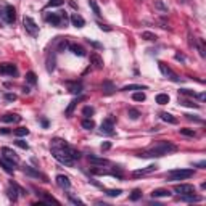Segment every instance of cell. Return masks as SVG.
Wrapping results in <instances>:
<instances>
[{
    "label": "cell",
    "mask_w": 206,
    "mask_h": 206,
    "mask_svg": "<svg viewBox=\"0 0 206 206\" xmlns=\"http://www.w3.org/2000/svg\"><path fill=\"white\" fill-rule=\"evenodd\" d=\"M174 151H177V147L174 143L166 142V140H160V142H156L153 147L148 148V150L137 153V156H140V158H161V156L174 153Z\"/></svg>",
    "instance_id": "cell-1"
},
{
    "label": "cell",
    "mask_w": 206,
    "mask_h": 206,
    "mask_svg": "<svg viewBox=\"0 0 206 206\" xmlns=\"http://www.w3.org/2000/svg\"><path fill=\"white\" fill-rule=\"evenodd\" d=\"M66 145H68L66 140L53 139V140H52V155H53V158H55L56 161L61 163V164H65V166H73V164H74V160L68 155Z\"/></svg>",
    "instance_id": "cell-2"
},
{
    "label": "cell",
    "mask_w": 206,
    "mask_h": 206,
    "mask_svg": "<svg viewBox=\"0 0 206 206\" xmlns=\"http://www.w3.org/2000/svg\"><path fill=\"white\" fill-rule=\"evenodd\" d=\"M193 176V169H174V171L168 172L169 180H184Z\"/></svg>",
    "instance_id": "cell-3"
},
{
    "label": "cell",
    "mask_w": 206,
    "mask_h": 206,
    "mask_svg": "<svg viewBox=\"0 0 206 206\" xmlns=\"http://www.w3.org/2000/svg\"><path fill=\"white\" fill-rule=\"evenodd\" d=\"M0 15H2L5 23H8V24H13L16 21V10L13 5H8V3L3 5V10L0 11Z\"/></svg>",
    "instance_id": "cell-4"
},
{
    "label": "cell",
    "mask_w": 206,
    "mask_h": 206,
    "mask_svg": "<svg viewBox=\"0 0 206 206\" xmlns=\"http://www.w3.org/2000/svg\"><path fill=\"white\" fill-rule=\"evenodd\" d=\"M23 26H24L26 32L29 35H32V37L39 35V26H37V23H35L31 16H24L23 18Z\"/></svg>",
    "instance_id": "cell-5"
},
{
    "label": "cell",
    "mask_w": 206,
    "mask_h": 206,
    "mask_svg": "<svg viewBox=\"0 0 206 206\" xmlns=\"http://www.w3.org/2000/svg\"><path fill=\"white\" fill-rule=\"evenodd\" d=\"M45 21H47L48 24L55 26V27H61L63 24L66 26V23L63 21V18L60 15V11L58 13H47V15H45Z\"/></svg>",
    "instance_id": "cell-6"
},
{
    "label": "cell",
    "mask_w": 206,
    "mask_h": 206,
    "mask_svg": "<svg viewBox=\"0 0 206 206\" xmlns=\"http://www.w3.org/2000/svg\"><path fill=\"white\" fill-rule=\"evenodd\" d=\"M158 66H160V71H161V73H163V76H166V77H169V79H171V81H174V82H180V77H179V76H177V74L174 73V71H172L171 68H169V66L166 65V63H163V61H160V63H158Z\"/></svg>",
    "instance_id": "cell-7"
},
{
    "label": "cell",
    "mask_w": 206,
    "mask_h": 206,
    "mask_svg": "<svg viewBox=\"0 0 206 206\" xmlns=\"http://www.w3.org/2000/svg\"><path fill=\"white\" fill-rule=\"evenodd\" d=\"M2 153H3V158L5 160H8L10 163H13V164H18L19 163V156L11 150V148H8V147H3L2 148Z\"/></svg>",
    "instance_id": "cell-8"
},
{
    "label": "cell",
    "mask_w": 206,
    "mask_h": 206,
    "mask_svg": "<svg viewBox=\"0 0 206 206\" xmlns=\"http://www.w3.org/2000/svg\"><path fill=\"white\" fill-rule=\"evenodd\" d=\"M0 74H5V76H16L18 74V69L13 63H3L0 65Z\"/></svg>",
    "instance_id": "cell-9"
},
{
    "label": "cell",
    "mask_w": 206,
    "mask_h": 206,
    "mask_svg": "<svg viewBox=\"0 0 206 206\" xmlns=\"http://www.w3.org/2000/svg\"><path fill=\"white\" fill-rule=\"evenodd\" d=\"M174 192L179 195H185V193H195V187L190 185V184H179V185L174 187Z\"/></svg>",
    "instance_id": "cell-10"
},
{
    "label": "cell",
    "mask_w": 206,
    "mask_h": 206,
    "mask_svg": "<svg viewBox=\"0 0 206 206\" xmlns=\"http://www.w3.org/2000/svg\"><path fill=\"white\" fill-rule=\"evenodd\" d=\"M102 132L105 134H113L115 132V118H106L103 119V123H102Z\"/></svg>",
    "instance_id": "cell-11"
},
{
    "label": "cell",
    "mask_w": 206,
    "mask_h": 206,
    "mask_svg": "<svg viewBox=\"0 0 206 206\" xmlns=\"http://www.w3.org/2000/svg\"><path fill=\"white\" fill-rule=\"evenodd\" d=\"M18 193H19V185L10 182L8 188H6V195H8V198H10L11 201H16L18 200Z\"/></svg>",
    "instance_id": "cell-12"
},
{
    "label": "cell",
    "mask_w": 206,
    "mask_h": 206,
    "mask_svg": "<svg viewBox=\"0 0 206 206\" xmlns=\"http://www.w3.org/2000/svg\"><path fill=\"white\" fill-rule=\"evenodd\" d=\"M156 169H158V166H156V164H150V166H147V168H143V169H137V171H134V172H132V177L147 176V174H150V172H155Z\"/></svg>",
    "instance_id": "cell-13"
},
{
    "label": "cell",
    "mask_w": 206,
    "mask_h": 206,
    "mask_svg": "<svg viewBox=\"0 0 206 206\" xmlns=\"http://www.w3.org/2000/svg\"><path fill=\"white\" fill-rule=\"evenodd\" d=\"M23 171H24V174H26V176H31V177H35V179H42L44 182H48V180H47V177H45L44 174H40L39 171H35V169H34V168H31V166H24Z\"/></svg>",
    "instance_id": "cell-14"
},
{
    "label": "cell",
    "mask_w": 206,
    "mask_h": 206,
    "mask_svg": "<svg viewBox=\"0 0 206 206\" xmlns=\"http://www.w3.org/2000/svg\"><path fill=\"white\" fill-rule=\"evenodd\" d=\"M81 100H84V97H77V98H74V100H71V102H69L68 108L65 110V115H66L68 118H71V116H73V111H74V108L77 106V103H79Z\"/></svg>",
    "instance_id": "cell-15"
},
{
    "label": "cell",
    "mask_w": 206,
    "mask_h": 206,
    "mask_svg": "<svg viewBox=\"0 0 206 206\" xmlns=\"http://www.w3.org/2000/svg\"><path fill=\"white\" fill-rule=\"evenodd\" d=\"M89 161L92 164H97V166H108L110 161L106 158H100V156H95V155H89Z\"/></svg>",
    "instance_id": "cell-16"
},
{
    "label": "cell",
    "mask_w": 206,
    "mask_h": 206,
    "mask_svg": "<svg viewBox=\"0 0 206 206\" xmlns=\"http://www.w3.org/2000/svg\"><path fill=\"white\" fill-rule=\"evenodd\" d=\"M90 63L94 65V68H97V69H102L103 68V58L98 53H92L90 55Z\"/></svg>",
    "instance_id": "cell-17"
},
{
    "label": "cell",
    "mask_w": 206,
    "mask_h": 206,
    "mask_svg": "<svg viewBox=\"0 0 206 206\" xmlns=\"http://www.w3.org/2000/svg\"><path fill=\"white\" fill-rule=\"evenodd\" d=\"M71 23H73V26H76V27H84L86 26V19H84L81 15H77V13H73V15H71Z\"/></svg>",
    "instance_id": "cell-18"
},
{
    "label": "cell",
    "mask_w": 206,
    "mask_h": 206,
    "mask_svg": "<svg viewBox=\"0 0 206 206\" xmlns=\"http://www.w3.org/2000/svg\"><path fill=\"white\" fill-rule=\"evenodd\" d=\"M56 184H58V187L65 188V190H68V188L71 187V182H69V179H68L66 176H63V174L56 176Z\"/></svg>",
    "instance_id": "cell-19"
},
{
    "label": "cell",
    "mask_w": 206,
    "mask_h": 206,
    "mask_svg": "<svg viewBox=\"0 0 206 206\" xmlns=\"http://www.w3.org/2000/svg\"><path fill=\"white\" fill-rule=\"evenodd\" d=\"M151 196L153 198H169L171 196V192L166 190V188H156L151 192Z\"/></svg>",
    "instance_id": "cell-20"
},
{
    "label": "cell",
    "mask_w": 206,
    "mask_h": 206,
    "mask_svg": "<svg viewBox=\"0 0 206 206\" xmlns=\"http://www.w3.org/2000/svg\"><path fill=\"white\" fill-rule=\"evenodd\" d=\"M180 200H182V201L193 203V201H201L203 198H201L200 195H195V193H185V195H180Z\"/></svg>",
    "instance_id": "cell-21"
},
{
    "label": "cell",
    "mask_w": 206,
    "mask_h": 206,
    "mask_svg": "<svg viewBox=\"0 0 206 206\" xmlns=\"http://www.w3.org/2000/svg\"><path fill=\"white\" fill-rule=\"evenodd\" d=\"M71 94H81L82 92V84L81 82H66Z\"/></svg>",
    "instance_id": "cell-22"
},
{
    "label": "cell",
    "mask_w": 206,
    "mask_h": 206,
    "mask_svg": "<svg viewBox=\"0 0 206 206\" xmlns=\"http://www.w3.org/2000/svg\"><path fill=\"white\" fill-rule=\"evenodd\" d=\"M68 47H69L71 53H74L77 56H84V55H86V50H84L81 45H77V44H68Z\"/></svg>",
    "instance_id": "cell-23"
},
{
    "label": "cell",
    "mask_w": 206,
    "mask_h": 206,
    "mask_svg": "<svg viewBox=\"0 0 206 206\" xmlns=\"http://www.w3.org/2000/svg\"><path fill=\"white\" fill-rule=\"evenodd\" d=\"M66 150H68V155L71 156V158H73L74 161H77V160H81V151L79 150H76L74 147H71L69 143L66 145Z\"/></svg>",
    "instance_id": "cell-24"
},
{
    "label": "cell",
    "mask_w": 206,
    "mask_h": 206,
    "mask_svg": "<svg viewBox=\"0 0 206 206\" xmlns=\"http://www.w3.org/2000/svg\"><path fill=\"white\" fill-rule=\"evenodd\" d=\"M0 168H3V171L5 172H8V174H11L13 172V169H15V168H13V163H10L8 160H3V158H0Z\"/></svg>",
    "instance_id": "cell-25"
},
{
    "label": "cell",
    "mask_w": 206,
    "mask_h": 206,
    "mask_svg": "<svg viewBox=\"0 0 206 206\" xmlns=\"http://www.w3.org/2000/svg\"><path fill=\"white\" fill-rule=\"evenodd\" d=\"M37 195H40L42 198H44V203H55V204H60V201L56 200V198H53L52 195H48V193H45V192H39Z\"/></svg>",
    "instance_id": "cell-26"
},
{
    "label": "cell",
    "mask_w": 206,
    "mask_h": 206,
    "mask_svg": "<svg viewBox=\"0 0 206 206\" xmlns=\"http://www.w3.org/2000/svg\"><path fill=\"white\" fill-rule=\"evenodd\" d=\"M115 90H116V87H115V84H113V82H110V81H105L103 82V92H105L106 95H111Z\"/></svg>",
    "instance_id": "cell-27"
},
{
    "label": "cell",
    "mask_w": 206,
    "mask_h": 206,
    "mask_svg": "<svg viewBox=\"0 0 206 206\" xmlns=\"http://www.w3.org/2000/svg\"><path fill=\"white\" fill-rule=\"evenodd\" d=\"M155 8L158 10L160 13H168V11H169L168 5L163 2V0H155Z\"/></svg>",
    "instance_id": "cell-28"
},
{
    "label": "cell",
    "mask_w": 206,
    "mask_h": 206,
    "mask_svg": "<svg viewBox=\"0 0 206 206\" xmlns=\"http://www.w3.org/2000/svg\"><path fill=\"white\" fill-rule=\"evenodd\" d=\"M160 118L164 121V123H169V124H177V118H174L172 115H169V113H161Z\"/></svg>",
    "instance_id": "cell-29"
},
{
    "label": "cell",
    "mask_w": 206,
    "mask_h": 206,
    "mask_svg": "<svg viewBox=\"0 0 206 206\" xmlns=\"http://www.w3.org/2000/svg\"><path fill=\"white\" fill-rule=\"evenodd\" d=\"M2 121L3 123H19L21 121V116H18V115H5L3 118H2Z\"/></svg>",
    "instance_id": "cell-30"
},
{
    "label": "cell",
    "mask_w": 206,
    "mask_h": 206,
    "mask_svg": "<svg viewBox=\"0 0 206 206\" xmlns=\"http://www.w3.org/2000/svg\"><path fill=\"white\" fill-rule=\"evenodd\" d=\"M123 92H129V90H147V86H139V84H131V86H126L121 89Z\"/></svg>",
    "instance_id": "cell-31"
},
{
    "label": "cell",
    "mask_w": 206,
    "mask_h": 206,
    "mask_svg": "<svg viewBox=\"0 0 206 206\" xmlns=\"http://www.w3.org/2000/svg\"><path fill=\"white\" fill-rule=\"evenodd\" d=\"M156 103H158V105L169 103V95L168 94H158V95H156Z\"/></svg>",
    "instance_id": "cell-32"
},
{
    "label": "cell",
    "mask_w": 206,
    "mask_h": 206,
    "mask_svg": "<svg viewBox=\"0 0 206 206\" xmlns=\"http://www.w3.org/2000/svg\"><path fill=\"white\" fill-rule=\"evenodd\" d=\"M87 2H89V6L92 8V11H94L97 16H100V15H102V11H100V6H98V3L95 2V0H87Z\"/></svg>",
    "instance_id": "cell-33"
},
{
    "label": "cell",
    "mask_w": 206,
    "mask_h": 206,
    "mask_svg": "<svg viewBox=\"0 0 206 206\" xmlns=\"http://www.w3.org/2000/svg\"><path fill=\"white\" fill-rule=\"evenodd\" d=\"M81 124H82V127H84V129H87V131H92V129L95 127V123H94V121H92L90 118H86V119H84Z\"/></svg>",
    "instance_id": "cell-34"
},
{
    "label": "cell",
    "mask_w": 206,
    "mask_h": 206,
    "mask_svg": "<svg viewBox=\"0 0 206 206\" xmlns=\"http://www.w3.org/2000/svg\"><path fill=\"white\" fill-rule=\"evenodd\" d=\"M13 134H15L16 137H24V135L29 134V129H26V127H18V129L13 131Z\"/></svg>",
    "instance_id": "cell-35"
},
{
    "label": "cell",
    "mask_w": 206,
    "mask_h": 206,
    "mask_svg": "<svg viewBox=\"0 0 206 206\" xmlns=\"http://www.w3.org/2000/svg\"><path fill=\"white\" fill-rule=\"evenodd\" d=\"M131 201H139L140 200V198H142V190H139V188H135V190H134L132 192V193H131Z\"/></svg>",
    "instance_id": "cell-36"
},
{
    "label": "cell",
    "mask_w": 206,
    "mask_h": 206,
    "mask_svg": "<svg viewBox=\"0 0 206 206\" xmlns=\"http://www.w3.org/2000/svg\"><path fill=\"white\" fill-rule=\"evenodd\" d=\"M127 115H129V118H131L132 121H135V119H139V116H140V111H139V110H135V108H129Z\"/></svg>",
    "instance_id": "cell-37"
},
{
    "label": "cell",
    "mask_w": 206,
    "mask_h": 206,
    "mask_svg": "<svg viewBox=\"0 0 206 206\" xmlns=\"http://www.w3.org/2000/svg\"><path fill=\"white\" fill-rule=\"evenodd\" d=\"M94 113H95V110L92 108V106H84V110H82V115L86 116V118H90V116H94Z\"/></svg>",
    "instance_id": "cell-38"
},
{
    "label": "cell",
    "mask_w": 206,
    "mask_h": 206,
    "mask_svg": "<svg viewBox=\"0 0 206 206\" xmlns=\"http://www.w3.org/2000/svg\"><path fill=\"white\" fill-rule=\"evenodd\" d=\"M142 39H145V40H156L158 37L153 34V32H148V31H145V32H142Z\"/></svg>",
    "instance_id": "cell-39"
},
{
    "label": "cell",
    "mask_w": 206,
    "mask_h": 206,
    "mask_svg": "<svg viewBox=\"0 0 206 206\" xmlns=\"http://www.w3.org/2000/svg\"><path fill=\"white\" fill-rule=\"evenodd\" d=\"M179 132L182 135H187V137H195L196 135V132L193 129H179Z\"/></svg>",
    "instance_id": "cell-40"
},
{
    "label": "cell",
    "mask_w": 206,
    "mask_h": 206,
    "mask_svg": "<svg viewBox=\"0 0 206 206\" xmlns=\"http://www.w3.org/2000/svg\"><path fill=\"white\" fill-rule=\"evenodd\" d=\"M26 81L29 84H35V82H37V77H35V74L32 73V71H29V73L26 74Z\"/></svg>",
    "instance_id": "cell-41"
},
{
    "label": "cell",
    "mask_w": 206,
    "mask_h": 206,
    "mask_svg": "<svg viewBox=\"0 0 206 206\" xmlns=\"http://www.w3.org/2000/svg\"><path fill=\"white\" fill-rule=\"evenodd\" d=\"M179 94H182V95H187V97H196V94H195V92L193 90H190V89H180L179 90Z\"/></svg>",
    "instance_id": "cell-42"
},
{
    "label": "cell",
    "mask_w": 206,
    "mask_h": 206,
    "mask_svg": "<svg viewBox=\"0 0 206 206\" xmlns=\"http://www.w3.org/2000/svg\"><path fill=\"white\" fill-rule=\"evenodd\" d=\"M180 105L190 106V108H200V105H198V103H193V102H190V100H180Z\"/></svg>",
    "instance_id": "cell-43"
},
{
    "label": "cell",
    "mask_w": 206,
    "mask_h": 206,
    "mask_svg": "<svg viewBox=\"0 0 206 206\" xmlns=\"http://www.w3.org/2000/svg\"><path fill=\"white\" fill-rule=\"evenodd\" d=\"M105 193L108 196H119L121 193H123V190H119V188H116V190H105Z\"/></svg>",
    "instance_id": "cell-44"
},
{
    "label": "cell",
    "mask_w": 206,
    "mask_h": 206,
    "mask_svg": "<svg viewBox=\"0 0 206 206\" xmlns=\"http://www.w3.org/2000/svg\"><path fill=\"white\" fill-rule=\"evenodd\" d=\"M132 98H134L135 102H143V100H145V94H143V92H137V94L132 95Z\"/></svg>",
    "instance_id": "cell-45"
},
{
    "label": "cell",
    "mask_w": 206,
    "mask_h": 206,
    "mask_svg": "<svg viewBox=\"0 0 206 206\" xmlns=\"http://www.w3.org/2000/svg\"><path fill=\"white\" fill-rule=\"evenodd\" d=\"M68 198H69V201L73 203V204H81V206H84V201H81L79 198H76V196H73V195H68Z\"/></svg>",
    "instance_id": "cell-46"
},
{
    "label": "cell",
    "mask_w": 206,
    "mask_h": 206,
    "mask_svg": "<svg viewBox=\"0 0 206 206\" xmlns=\"http://www.w3.org/2000/svg\"><path fill=\"white\" fill-rule=\"evenodd\" d=\"M87 42H89V44H90L92 47H95V48H98V50H100V48H103V45L100 44V42H97V40H92V39H87Z\"/></svg>",
    "instance_id": "cell-47"
},
{
    "label": "cell",
    "mask_w": 206,
    "mask_h": 206,
    "mask_svg": "<svg viewBox=\"0 0 206 206\" xmlns=\"http://www.w3.org/2000/svg\"><path fill=\"white\" fill-rule=\"evenodd\" d=\"M63 2H65V0H50L47 6H60V5H63Z\"/></svg>",
    "instance_id": "cell-48"
},
{
    "label": "cell",
    "mask_w": 206,
    "mask_h": 206,
    "mask_svg": "<svg viewBox=\"0 0 206 206\" xmlns=\"http://www.w3.org/2000/svg\"><path fill=\"white\" fill-rule=\"evenodd\" d=\"M15 143H16L18 147H21V148H23V150H27V148H29V145H27V143H26L24 140H16Z\"/></svg>",
    "instance_id": "cell-49"
},
{
    "label": "cell",
    "mask_w": 206,
    "mask_h": 206,
    "mask_svg": "<svg viewBox=\"0 0 206 206\" xmlns=\"http://www.w3.org/2000/svg\"><path fill=\"white\" fill-rule=\"evenodd\" d=\"M5 100L6 102H15L16 100V95L15 94H5Z\"/></svg>",
    "instance_id": "cell-50"
},
{
    "label": "cell",
    "mask_w": 206,
    "mask_h": 206,
    "mask_svg": "<svg viewBox=\"0 0 206 206\" xmlns=\"http://www.w3.org/2000/svg\"><path fill=\"white\" fill-rule=\"evenodd\" d=\"M111 148V142H103L102 143V151H108Z\"/></svg>",
    "instance_id": "cell-51"
},
{
    "label": "cell",
    "mask_w": 206,
    "mask_h": 206,
    "mask_svg": "<svg viewBox=\"0 0 206 206\" xmlns=\"http://www.w3.org/2000/svg\"><path fill=\"white\" fill-rule=\"evenodd\" d=\"M98 27H100L102 31H106V32H110V31H111V27H110V26H106V24H103V23H98Z\"/></svg>",
    "instance_id": "cell-52"
},
{
    "label": "cell",
    "mask_w": 206,
    "mask_h": 206,
    "mask_svg": "<svg viewBox=\"0 0 206 206\" xmlns=\"http://www.w3.org/2000/svg\"><path fill=\"white\" fill-rule=\"evenodd\" d=\"M176 60H179V61H185V56H184V55H180V53H176Z\"/></svg>",
    "instance_id": "cell-53"
},
{
    "label": "cell",
    "mask_w": 206,
    "mask_h": 206,
    "mask_svg": "<svg viewBox=\"0 0 206 206\" xmlns=\"http://www.w3.org/2000/svg\"><path fill=\"white\" fill-rule=\"evenodd\" d=\"M195 98H200V100H201V102H204V98H206V95H204V94H196V97H195Z\"/></svg>",
    "instance_id": "cell-54"
},
{
    "label": "cell",
    "mask_w": 206,
    "mask_h": 206,
    "mask_svg": "<svg viewBox=\"0 0 206 206\" xmlns=\"http://www.w3.org/2000/svg\"><path fill=\"white\" fill-rule=\"evenodd\" d=\"M195 166H198V168H201V169H203V168L206 166V163H204V161H200V163H195Z\"/></svg>",
    "instance_id": "cell-55"
},
{
    "label": "cell",
    "mask_w": 206,
    "mask_h": 206,
    "mask_svg": "<svg viewBox=\"0 0 206 206\" xmlns=\"http://www.w3.org/2000/svg\"><path fill=\"white\" fill-rule=\"evenodd\" d=\"M29 92H31V89H29V87H26V86L23 87V94H29Z\"/></svg>",
    "instance_id": "cell-56"
},
{
    "label": "cell",
    "mask_w": 206,
    "mask_h": 206,
    "mask_svg": "<svg viewBox=\"0 0 206 206\" xmlns=\"http://www.w3.org/2000/svg\"><path fill=\"white\" fill-rule=\"evenodd\" d=\"M40 123H42V126H44V127H47V126H48V121H47V119H42Z\"/></svg>",
    "instance_id": "cell-57"
},
{
    "label": "cell",
    "mask_w": 206,
    "mask_h": 206,
    "mask_svg": "<svg viewBox=\"0 0 206 206\" xmlns=\"http://www.w3.org/2000/svg\"><path fill=\"white\" fill-rule=\"evenodd\" d=\"M0 26H2V19H0Z\"/></svg>",
    "instance_id": "cell-58"
}]
</instances>
